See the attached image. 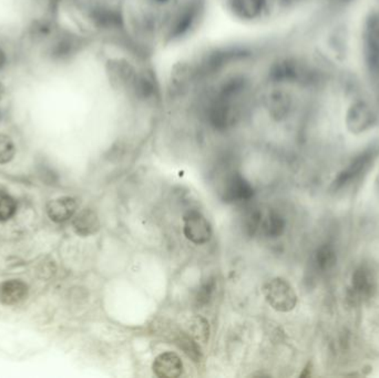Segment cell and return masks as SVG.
Returning a JSON list of instances; mask_svg holds the SVG:
<instances>
[{
    "label": "cell",
    "mask_w": 379,
    "mask_h": 378,
    "mask_svg": "<svg viewBox=\"0 0 379 378\" xmlns=\"http://www.w3.org/2000/svg\"><path fill=\"white\" fill-rule=\"evenodd\" d=\"M206 7V0H183L174 7L161 29L163 41L179 43L188 37L199 27Z\"/></svg>",
    "instance_id": "6da1fadb"
},
{
    "label": "cell",
    "mask_w": 379,
    "mask_h": 378,
    "mask_svg": "<svg viewBox=\"0 0 379 378\" xmlns=\"http://www.w3.org/2000/svg\"><path fill=\"white\" fill-rule=\"evenodd\" d=\"M142 65H138L126 56L109 58L105 65L107 80L116 94L132 103Z\"/></svg>",
    "instance_id": "7a4b0ae2"
},
{
    "label": "cell",
    "mask_w": 379,
    "mask_h": 378,
    "mask_svg": "<svg viewBox=\"0 0 379 378\" xmlns=\"http://www.w3.org/2000/svg\"><path fill=\"white\" fill-rule=\"evenodd\" d=\"M259 103L274 121H283L291 114L294 100L292 94L283 85H270L268 90L259 94Z\"/></svg>",
    "instance_id": "3957f363"
},
{
    "label": "cell",
    "mask_w": 379,
    "mask_h": 378,
    "mask_svg": "<svg viewBox=\"0 0 379 378\" xmlns=\"http://www.w3.org/2000/svg\"><path fill=\"white\" fill-rule=\"evenodd\" d=\"M263 293L268 304L279 312H290L296 305V294L285 280L277 277L268 281L263 287Z\"/></svg>",
    "instance_id": "277c9868"
},
{
    "label": "cell",
    "mask_w": 379,
    "mask_h": 378,
    "mask_svg": "<svg viewBox=\"0 0 379 378\" xmlns=\"http://www.w3.org/2000/svg\"><path fill=\"white\" fill-rule=\"evenodd\" d=\"M232 17L243 23H255L266 17L270 10V0H224Z\"/></svg>",
    "instance_id": "5b68a950"
},
{
    "label": "cell",
    "mask_w": 379,
    "mask_h": 378,
    "mask_svg": "<svg viewBox=\"0 0 379 378\" xmlns=\"http://www.w3.org/2000/svg\"><path fill=\"white\" fill-rule=\"evenodd\" d=\"M221 194L226 203L248 202L254 196V189L242 174L233 171L226 176Z\"/></svg>",
    "instance_id": "8992f818"
},
{
    "label": "cell",
    "mask_w": 379,
    "mask_h": 378,
    "mask_svg": "<svg viewBox=\"0 0 379 378\" xmlns=\"http://www.w3.org/2000/svg\"><path fill=\"white\" fill-rule=\"evenodd\" d=\"M183 233L194 244H206L211 240V225L199 211H188L183 216Z\"/></svg>",
    "instance_id": "52a82bcc"
},
{
    "label": "cell",
    "mask_w": 379,
    "mask_h": 378,
    "mask_svg": "<svg viewBox=\"0 0 379 378\" xmlns=\"http://www.w3.org/2000/svg\"><path fill=\"white\" fill-rule=\"evenodd\" d=\"M346 125L351 134H359L373 128L377 123L375 111L364 101L351 103L346 112Z\"/></svg>",
    "instance_id": "ba28073f"
},
{
    "label": "cell",
    "mask_w": 379,
    "mask_h": 378,
    "mask_svg": "<svg viewBox=\"0 0 379 378\" xmlns=\"http://www.w3.org/2000/svg\"><path fill=\"white\" fill-rule=\"evenodd\" d=\"M364 54L369 72L379 74V17L371 16L364 32Z\"/></svg>",
    "instance_id": "9c48e42d"
},
{
    "label": "cell",
    "mask_w": 379,
    "mask_h": 378,
    "mask_svg": "<svg viewBox=\"0 0 379 378\" xmlns=\"http://www.w3.org/2000/svg\"><path fill=\"white\" fill-rule=\"evenodd\" d=\"M375 158H376V151L373 149H369V150L362 152V154H359L356 159L353 160V162L347 169L343 171L342 174H339L334 182V187L342 188L353 180L360 178L362 174H366L369 170Z\"/></svg>",
    "instance_id": "30bf717a"
},
{
    "label": "cell",
    "mask_w": 379,
    "mask_h": 378,
    "mask_svg": "<svg viewBox=\"0 0 379 378\" xmlns=\"http://www.w3.org/2000/svg\"><path fill=\"white\" fill-rule=\"evenodd\" d=\"M153 372L158 377H179L183 372L182 361L175 353H163L154 359Z\"/></svg>",
    "instance_id": "8fae6325"
},
{
    "label": "cell",
    "mask_w": 379,
    "mask_h": 378,
    "mask_svg": "<svg viewBox=\"0 0 379 378\" xmlns=\"http://www.w3.org/2000/svg\"><path fill=\"white\" fill-rule=\"evenodd\" d=\"M78 209V203L76 199L72 196H63L58 199L52 200L47 207V213L49 218L54 222L61 223L72 219Z\"/></svg>",
    "instance_id": "7c38bea8"
},
{
    "label": "cell",
    "mask_w": 379,
    "mask_h": 378,
    "mask_svg": "<svg viewBox=\"0 0 379 378\" xmlns=\"http://www.w3.org/2000/svg\"><path fill=\"white\" fill-rule=\"evenodd\" d=\"M28 295V286L19 280L0 283V303L6 306L18 304Z\"/></svg>",
    "instance_id": "4fadbf2b"
},
{
    "label": "cell",
    "mask_w": 379,
    "mask_h": 378,
    "mask_svg": "<svg viewBox=\"0 0 379 378\" xmlns=\"http://www.w3.org/2000/svg\"><path fill=\"white\" fill-rule=\"evenodd\" d=\"M74 230L81 236H89L97 233L100 229V220L94 210L85 209L74 218Z\"/></svg>",
    "instance_id": "5bb4252c"
},
{
    "label": "cell",
    "mask_w": 379,
    "mask_h": 378,
    "mask_svg": "<svg viewBox=\"0 0 379 378\" xmlns=\"http://www.w3.org/2000/svg\"><path fill=\"white\" fill-rule=\"evenodd\" d=\"M79 46L80 41L77 38L70 36L60 38L52 45V57L57 60L68 59L77 52Z\"/></svg>",
    "instance_id": "9a60e30c"
},
{
    "label": "cell",
    "mask_w": 379,
    "mask_h": 378,
    "mask_svg": "<svg viewBox=\"0 0 379 378\" xmlns=\"http://www.w3.org/2000/svg\"><path fill=\"white\" fill-rule=\"evenodd\" d=\"M261 230L268 238H279L285 230V220L281 214L271 211L263 216Z\"/></svg>",
    "instance_id": "2e32d148"
},
{
    "label": "cell",
    "mask_w": 379,
    "mask_h": 378,
    "mask_svg": "<svg viewBox=\"0 0 379 378\" xmlns=\"http://www.w3.org/2000/svg\"><path fill=\"white\" fill-rule=\"evenodd\" d=\"M188 335L193 337L195 341L206 343L210 335V328H208V323L206 319H203L201 316H194L188 322Z\"/></svg>",
    "instance_id": "e0dca14e"
},
{
    "label": "cell",
    "mask_w": 379,
    "mask_h": 378,
    "mask_svg": "<svg viewBox=\"0 0 379 378\" xmlns=\"http://www.w3.org/2000/svg\"><path fill=\"white\" fill-rule=\"evenodd\" d=\"M215 288H217L215 280L212 279V277L206 280L197 290V295H195V305L199 308H203V307L210 304L212 299H213Z\"/></svg>",
    "instance_id": "ac0fdd59"
},
{
    "label": "cell",
    "mask_w": 379,
    "mask_h": 378,
    "mask_svg": "<svg viewBox=\"0 0 379 378\" xmlns=\"http://www.w3.org/2000/svg\"><path fill=\"white\" fill-rule=\"evenodd\" d=\"M262 221V212L257 210V209H252V211L248 212L246 216H244V219H243V228H244L248 235L253 236L254 234L261 230Z\"/></svg>",
    "instance_id": "d6986e66"
},
{
    "label": "cell",
    "mask_w": 379,
    "mask_h": 378,
    "mask_svg": "<svg viewBox=\"0 0 379 378\" xmlns=\"http://www.w3.org/2000/svg\"><path fill=\"white\" fill-rule=\"evenodd\" d=\"M16 148L12 138L0 134V165H7L14 159Z\"/></svg>",
    "instance_id": "ffe728a7"
},
{
    "label": "cell",
    "mask_w": 379,
    "mask_h": 378,
    "mask_svg": "<svg viewBox=\"0 0 379 378\" xmlns=\"http://www.w3.org/2000/svg\"><path fill=\"white\" fill-rule=\"evenodd\" d=\"M17 203L8 194H0V221H7L16 213Z\"/></svg>",
    "instance_id": "44dd1931"
},
{
    "label": "cell",
    "mask_w": 379,
    "mask_h": 378,
    "mask_svg": "<svg viewBox=\"0 0 379 378\" xmlns=\"http://www.w3.org/2000/svg\"><path fill=\"white\" fill-rule=\"evenodd\" d=\"M146 3V6L149 9L147 10H143V12H149V14H152L150 10L151 9H155V10H161L163 8H168V7H171L172 3L173 1H177V0H142Z\"/></svg>",
    "instance_id": "7402d4cb"
},
{
    "label": "cell",
    "mask_w": 379,
    "mask_h": 378,
    "mask_svg": "<svg viewBox=\"0 0 379 378\" xmlns=\"http://www.w3.org/2000/svg\"><path fill=\"white\" fill-rule=\"evenodd\" d=\"M7 63L6 54L3 52V49L0 48V72L5 68V65Z\"/></svg>",
    "instance_id": "603a6c76"
},
{
    "label": "cell",
    "mask_w": 379,
    "mask_h": 378,
    "mask_svg": "<svg viewBox=\"0 0 379 378\" xmlns=\"http://www.w3.org/2000/svg\"><path fill=\"white\" fill-rule=\"evenodd\" d=\"M3 94H5V87L3 83H0V101L3 99Z\"/></svg>",
    "instance_id": "cb8c5ba5"
}]
</instances>
